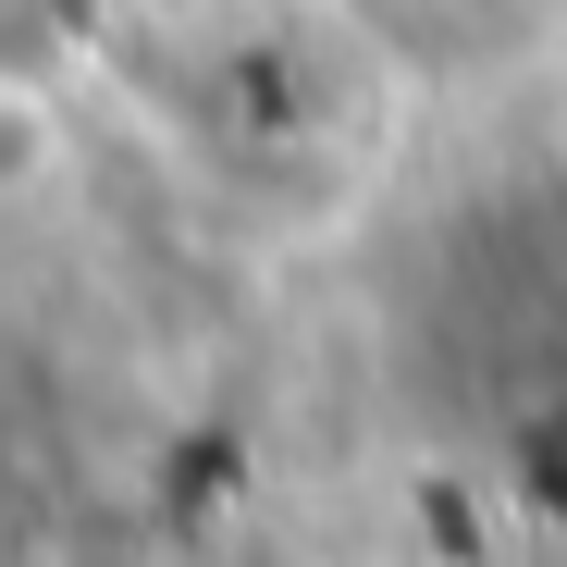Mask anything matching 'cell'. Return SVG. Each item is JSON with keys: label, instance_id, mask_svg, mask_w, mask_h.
Listing matches in <instances>:
<instances>
[{"label": "cell", "instance_id": "6da1fadb", "mask_svg": "<svg viewBox=\"0 0 567 567\" xmlns=\"http://www.w3.org/2000/svg\"><path fill=\"white\" fill-rule=\"evenodd\" d=\"M50 173H62V100H50L38 74L0 62V210H25Z\"/></svg>", "mask_w": 567, "mask_h": 567}]
</instances>
